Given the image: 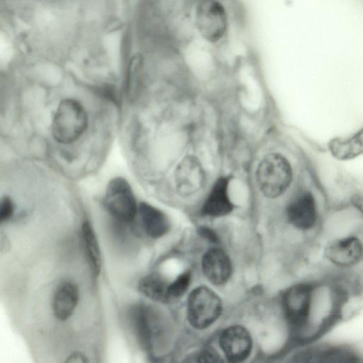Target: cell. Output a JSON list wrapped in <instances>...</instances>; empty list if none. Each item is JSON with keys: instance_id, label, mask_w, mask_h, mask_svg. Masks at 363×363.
Instances as JSON below:
<instances>
[{"instance_id": "obj_1", "label": "cell", "mask_w": 363, "mask_h": 363, "mask_svg": "<svg viewBox=\"0 0 363 363\" xmlns=\"http://www.w3.org/2000/svg\"><path fill=\"white\" fill-rule=\"evenodd\" d=\"M89 119L82 104L74 99L62 100L53 116L51 130L54 139L62 144L77 140L86 131Z\"/></svg>"}, {"instance_id": "obj_2", "label": "cell", "mask_w": 363, "mask_h": 363, "mask_svg": "<svg viewBox=\"0 0 363 363\" xmlns=\"http://www.w3.org/2000/svg\"><path fill=\"white\" fill-rule=\"evenodd\" d=\"M256 179L262 193L274 199L283 194L293 179V169L286 158L279 153L266 155L259 162Z\"/></svg>"}, {"instance_id": "obj_3", "label": "cell", "mask_w": 363, "mask_h": 363, "mask_svg": "<svg viewBox=\"0 0 363 363\" xmlns=\"http://www.w3.org/2000/svg\"><path fill=\"white\" fill-rule=\"evenodd\" d=\"M222 303L211 289L201 286L194 289L188 297L187 317L191 325L203 330L213 324L220 315Z\"/></svg>"}, {"instance_id": "obj_4", "label": "cell", "mask_w": 363, "mask_h": 363, "mask_svg": "<svg viewBox=\"0 0 363 363\" xmlns=\"http://www.w3.org/2000/svg\"><path fill=\"white\" fill-rule=\"evenodd\" d=\"M104 205L108 213L121 222H131L138 212L131 186L125 179L121 177H115L108 182Z\"/></svg>"}, {"instance_id": "obj_5", "label": "cell", "mask_w": 363, "mask_h": 363, "mask_svg": "<svg viewBox=\"0 0 363 363\" xmlns=\"http://www.w3.org/2000/svg\"><path fill=\"white\" fill-rule=\"evenodd\" d=\"M313 286L298 284L289 288L282 299L287 322L295 328H304L308 323L313 300Z\"/></svg>"}, {"instance_id": "obj_6", "label": "cell", "mask_w": 363, "mask_h": 363, "mask_svg": "<svg viewBox=\"0 0 363 363\" xmlns=\"http://www.w3.org/2000/svg\"><path fill=\"white\" fill-rule=\"evenodd\" d=\"M219 344L229 362H240L250 355L252 340L246 328L241 325H233L221 333Z\"/></svg>"}, {"instance_id": "obj_7", "label": "cell", "mask_w": 363, "mask_h": 363, "mask_svg": "<svg viewBox=\"0 0 363 363\" xmlns=\"http://www.w3.org/2000/svg\"><path fill=\"white\" fill-rule=\"evenodd\" d=\"M326 259L334 265L349 267L358 264L363 258V244L355 236L335 240L325 249Z\"/></svg>"}, {"instance_id": "obj_8", "label": "cell", "mask_w": 363, "mask_h": 363, "mask_svg": "<svg viewBox=\"0 0 363 363\" xmlns=\"http://www.w3.org/2000/svg\"><path fill=\"white\" fill-rule=\"evenodd\" d=\"M286 216L296 228L308 230L317 222L318 211L315 199L310 191H303L295 197L288 205Z\"/></svg>"}, {"instance_id": "obj_9", "label": "cell", "mask_w": 363, "mask_h": 363, "mask_svg": "<svg viewBox=\"0 0 363 363\" xmlns=\"http://www.w3.org/2000/svg\"><path fill=\"white\" fill-rule=\"evenodd\" d=\"M205 174L199 161L193 156L185 157L175 171L177 190L184 195L199 191L203 186Z\"/></svg>"}, {"instance_id": "obj_10", "label": "cell", "mask_w": 363, "mask_h": 363, "mask_svg": "<svg viewBox=\"0 0 363 363\" xmlns=\"http://www.w3.org/2000/svg\"><path fill=\"white\" fill-rule=\"evenodd\" d=\"M202 271L208 280L214 285L227 282L231 274V263L227 254L220 248H211L203 256Z\"/></svg>"}, {"instance_id": "obj_11", "label": "cell", "mask_w": 363, "mask_h": 363, "mask_svg": "<svg viewBox=\"0 0 363 363\" xmlns=\"http://www.w3.org/2000/svg\"><path fill=\"white\" fill-rule=\"evenodd\" d=\"M153 311L147 306L138 304L130 311V319L136 338L145 350L151 348L155 333Z\"/></svg>"}, {"instance_id": "obj_12", "label": "cell", "mask_w": 363, "mask_h": 363, "mask_svg": "<svg viewBox=\"0 0 363 363\" xmlns=\"http://www.w3.org/2000/svg\"><path fill=\"white\" fill-rule=\"evenodd\" d=\"M228 183L227 177H221L216 180L203 205V215L221 217L232 211L233 205L228 196Z\"/></svg>"}, {"instance_id": "obj_13", "label": "cell", "mask_w": 363, "mask_h": 363, "mask_svg": "<svg viewBox=\"0 0 363 363\" xmlns=\"http://www.w3.org/2000/svg\"><path fill=\"white\" fill-rule=\"evenodd\" d=\"M79 293L72 282L64 281L57 288L52 299V311L60 320H66L74 313L79 302Z\"/></svg>"}, {"instance_id": "obj_14", "label": "cell", "mask_w": 363, "mask_h": 363, "mask_svg": "<svg viewBox=\"0 0 363 363\" xmlns=\"http://www.w3.org/2000/svg\"><path fill=\"white\" fill-rule=\"evenodd\" d=\"M138 213L146 233L152 238H159L169 230V223L166 215L158 208L146 203L138 205Z\"/></svg>"}, {"instance_id": "obj_15", "label": "cell", "mask_w": 363, "mask_h": 363, "mask_svg": "<svg viewBox=\"0 0 363 363\" xmlns=\"http://www.w3.org/2000/svg\"><path fill=\"white\" fill-rule=\"evenodd\" d=\"M330 154L339 160H352L363 154V128L349 138H336L328 143Z\"/></svg>"}, {"instance_id": "obj_16", "label": "cell", "mask_w": 363, "mask_h": 363, "mask_svg": "<svg viewBox=\"0 0 363 363\" xmlns=\"http://www.w3.org/2000/svg\"><path fill=\"white\" fill-rule=\"evenodd\" d=\"M168 282L158 274H150L143 277L138 283V290L148 298L158 302L170 301Z\"/></svg>"}, {"instance_id": "obj_17", "label": "cell", "mask_w": 363, "mask_h": 363, "mask_svg": "<svg viewBox=\"0 0 363 363\" xmlns=\"http://www.w3.org/2000/svg\"><path fill=\"white\" fill-rule=\"evenodd\" d=\"M82 235L93 274L97 277L101 270V253L94 230L87 220L82 223Z\"/></svg>"}, {"instance_id": "obj_18", "label": "cell", "mask_w": 363, "mask_h": 363, "mask_svg": "<svg viewBox=\"0 0 363 363\" xmlns=\"http://www.w3.org/2000/svg\"><path fill=\"white\" fill-rule=\"evenodd\" d=\"M307 357L312 362H353L356 356L347 350L339 348H325L308 352Z\"/></svg>"}, {"instance_id": "obj_19", "label": "cell", "mask_w": 363, "mask_h": 363, "mask_svg": "<svg viewBox=\"0 0 363 363\" xmlns=\"http://www.w3.org/2000/svg\"><path fill=\"white\" fill-rule=\"evenodd\" d=\"M190 281V272H185L180 274L173 282L169 284L168 293L170 300L182 296L186 291Z\"/></svg>"}, {"instance_id": "obj_20", "label": "cell", "mask_w": 363, "mask_h": 363, "mask_svg": "<svg viewBox=\"0 0 363 363\" xmlns=\"http://www.w3.org/2000/svg\"><path fill=\"white\" fill-rule=\"evenodd\" d=\"M14 213V204L10 197L5 196L0 202V223L9 221Z\"/></svg>"}, {"instance_id": "obj_21", "label": "cell", "mask_w": 363, "mask_h": 363, "mask_svg": "<svg viewBox=\"0 0 363 363\" xmlns=\"http://www.w3.org/2000/svg\"><path fill=\"white\" fill-rule=\"evenodd\" d=\"M218 353L211 348L204 350L199 357L200 362H222Z\"/></svg>"}, {"instance_id": "obj_22", "label": "cell", "mask_w": 363, "mask_h": 363, "mask_svg": "<svg viewBox=\"0 0 363 363\" xmlns=\"http://www.w3.org/2000/svg\"><path fill=\"white\" fill-rule=\"evenodd\" d=\"M199 233L202 237L212 242H218V236L216 235V234L208 228L201 227L199 230Z\"/></svg>"}, {"instance_id": "obj_23", "label": "cell", "mask_w": 363, "mask_h": 363, "mask_svg": "<svg viewBox=\"0 0 363 363\" xmlns=\"http://www.w3.org/2000/svg\"><path fill=\"white\" fill-rule=\"evenodd\" d=\"M351 203L354 208L363 216V196L354 195L351 198Z\"/></svg>"}, {"instance_id": "obj_24", "label": "cell", "mask_w": 363, "mask_h": 363, "mask_svg": "<svg viewBox=\"0 0 363 363\" xmlns=\"http://www.w3.org/2000/svg\"><path fill=\"white\" fill-rule=\"evenodd\" d=\"M67 362H87L86 357L82 353H73L67 357Z\"/></svg>"}]
</instances>
